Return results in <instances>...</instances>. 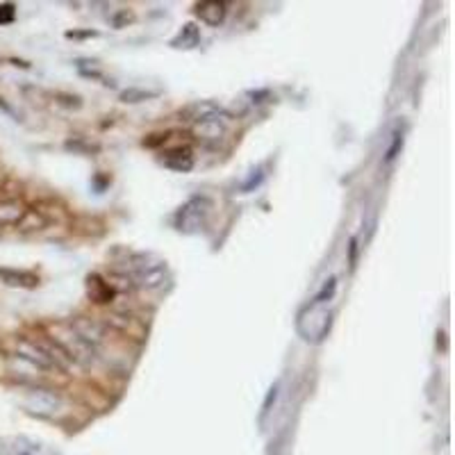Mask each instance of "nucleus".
<instances>
[{
    "label": "nucleus",
    "mask_w": 455,
    "mask_h": 455,
    "mask_svg": "<svg viewBox=\"0 0 455 455\" xmlns=\"http://www.w3.org/2000/svg\"><path fill=\"white\" fill-rule=\"evenodd\" d=\"M332 328V312L326 303L310 301L296 317L298 335L310 344H321Z\"/></svg>",
    "instance_id": "obj_1"
},
{
    "label": "nucleus",
    "mask_w": 455,
    "mask_h": 455,
    "mask_svg": "<svg viewBox=\"0 0 455 455\" xmlns=\"http://www.w3.org/2000/svg\"><path fill=\"white\" fill-rule=\"evenodd\" d=\"M50 341L64 353L68 362L85 364V367H89L98 356V348L91 346L71 323H57V326H53V337H50Z\"/></svg>",
    "instance_id": "obj_2"
},
{
    "label": "nucleus",
    "mask_w": 455,
    "mask_h": 455,
    "mask_svg": "<svg viewBox=\"0 0 455 455\" xmlns=\"http://www.w3.org/2000/svg\"><path fill=\"white\" fill-rule=\"evenodd\" d=\"M212 212V200L207 196H194L178 210L176 214V228L180 232H198L205 228Z\"/></svg>",
    "instance_id": "obj_3"
},
{
    "label": "nucleus",
    "mask_w": 455,
    "mask_h": 455,
    "mask_svg": "<svg viewBox=\"0 0 455 455\" xmlns=\"http://www.w3.org/2000/svg\"><path fill=\"white\" fill-rule=\"evenodd\" d=\"M25 406L32 414H39V417H50V414H55L59 408L64 406V401L55 389L35 387V389H30Z\"/></svg>",
    "instance_id": "obj_4"
},
{
    "label": "nucleus",
    "mask_w": 455,
    "mask_h": 455,
    "mask_svg": "<svg viewBox=\"0 0 455 455\" xmlns=\"http://www.w3.org/2000/svg\"><path fill=\"white\" fill-rule=\"evenodd\" d=\"M194 9L196 16L210 28H219L228 16V3L224 0H203V3H196Z\"/></svg>",
    "instance_id": "obj_5"
},
{
    "label": "nucleus",
    "mask_w": 455,
    "mask_h": 455,
    "mask_svg": "<svg viewBox=\"0 0 455 455\" xmlns=\"http://www.w3.org/2000/svg\"><path fill=\"white\" fill-rule=\"evenodd\" d=\"M182 116H185L189 123H200V121H210V119H226L230 116L228 112H224L217 103H210V100H200V103H194V105H189L185 112H182Z\"/></svg>",
    "instance_id": "obj_6"
},
{
    "label": "nucleus",
    "mask_w": 455,
    "mask_h": 455,
    "mask_svg": "<svg viewBox=\"0 0 455 455\" xmlns=\"http://www.w3.org/2000/svg\"><path fill=\"white\" fill-rule=\"evenodd\" d=\"M162 164L171 171H178V174H187V171L194 169V153H191L189 146H180L164 153L162 157Z\"/></svg>",
    "instance_id": "obj_7"
},
{
    "label": "nucleus",
    "mask_w": 455,
    "mask_h": 455,
    "mask_svg": "<svg viewBox=\"0 0 455 455\" xmlns=\"http://www.w3.org/2000/svg\"><path fill=\"white\" fill-rule=\"evenodd\" d=\"M230 121V116L226 119H210V121H200V123L194 126V135L203 141H219L221 137L226 135V123Z\"/></svg>",
    "instance_id": "obj_8"
},
{
    "label": "nucleus",
    "mask_w": 455,
    "mask_h": 455,
    "mask_svg": "<svg viewBox=\"0 0 455 455\" xmlns=\"http://www.w3.org/2000/svg\"><path fill=\"white\" fill-rule=\"evenodd\" d=\"M0 282L7 287H37L39 285V278L35 273H28V271H14V269H0Z\"/></svg>",
    "instance_id": "obj_9"
},
{
    "label": "nucleus",
    "mask_w": 455,
    "mask_h": 455,
    "mask_svg": "<svg viewBox=\"0 0 455 455\" xmlns=\"http://www.w3.org/2000/svg\"><path fill=\"white\" fill-rule=\"evenodd\" d=\"M80 335H83L91 346H96L98 348V344L103 341V335H105V328L100 326L98 321H91V319H78L75 323H71Z\"/></svg>",
    "instance_id": "obj_10"
},
{
    "label": "nucleus",
    "mask_w": 455,
    "mask_h": 455,
    "mask_svg": "<svg viewBox=\"0 0 455 455\" xmlns=\"http://www.w3.org/2000/svg\"><path fill=\"white\" fill-rule=\"evenodd\" d=\"M198 42H200V28L194 23H187V25H182V30L174 39H171V46L180 48V50H189V48H196Z\"/></svg>",
    "instance_id": "obj_11"
},
{
    "label": "nucleus",
    "mask_w": 455,
    "mask_h": 455,
    "mask_svg": "<svg viewBox=\"0 0 455 455\" xmlns=\"http://www.w3.org/2000/svg\"><path fill=\"white\" fill-rule=\"evenodd\" d=\"M25 207L21 200H3L0 203V226H12L18 224L25 214Z\"/></svg>",
    "instance_id": "obj_12"
},
{
    "label": "nucleus",
    "mask_w": 455,
    "mask_h": 455,
    "mask_svg": "<svg viewBox=\"0 0 455 455\" xmlns=\"http://www.w3.org/2000/svg\"><path fill=\"white\" fill-rule=\"evenodd\" d=\"M89 294L96 303H109V298H112V285L100 276H89Z\"/></svg>",
    "instance_id": "obj_13"
},
{
    "label": "nucleus",
    "mask_w": 455,
    "mask_h": 455,
    "mask_svg": "<svg viewBox=\"0 0 455 455\" xmlns=\"http://www.w3.org/2000/svg\"><path fill=\"white\" fill-rule=\"evenodd\" d=\"M335 291H337V278H330V280H326L323 282V287L319 289V294L312 298V301H317V303H328L332 301V296H335Z\"/></svg>",
    "instance_id": "obj_14"
},
{
    "label": "nucleus",
    "mask_w": 455,
    "mask_h": 455,
    "mask_svg": "<svg viewBox=\"0 0 455 455\" xmlns=\"http://www.w3.org/2000/svg\"><path fill=\"white\" fill-rule=\"evenodd\" d=\"M278 382L273 385L271 389H269V394H267V399H265V406H262V414H260V421H265L267 419V414L271 412V406L276 403V399H278Z\"/></svg>",
    "instance_id": "obj_15"
},
{
    "label": "nucleus",
    "mask_w": 455,
    "mask_h": 455,
    "mask_svg": "<svg viewBox=\"0 0 455 455\" xmlns=\"http://www.w3.org/2000/svg\"><path fill=\"white\" fill-rule=\"evenodd\" d=\"M150 96H155V94H148V91H137V89H130V91H123V94H121V98H123L126 103H141V100H146Z\"/></svg>",
    "instance_id": "obj_16"
},
{
    "label": "nucleus",
    "mask_w": 455,
    "mask_h": 455,
    "mask_svg": "<svg viewBox=\"0 0 455 455\" xmlns=\"http://www.w3.org/2000/svg\"><path fill=\"white\" fill-rule=\"evenodd\" d=\"M401 146H403V137H401V135L396 133V135H394V141H392L389 150H387V157H385V162H387V164H389V162H394V159H396V155H399Z\"/></svg>",
    "instance_id": "obj_17"
},
{
    "label": "nucleus",
    "mask_w": 455,
    "mask_h": 455,
    "mask_svg": "<svg viewBox=\"0 0 455 455\" xmlns=\"http://www.w3.org/2000/svg\"><path fill=\"white\" fill-rule=\"evenodd\" d=\"M14 21V5H0V25Z\"/></svg>",
    "instance_id": "obj_18"
},
{
    "label": "nucleus",
    "mask_w": 455,
    "mask_h": 455,
    "mask_svg": "<svg viewBox=\"0 0 455 455\" xmlns=\"http://www.w3.org/2000/svg\"><path fill=\"white\" fill-rule=\"evenodd\" d=\"M21 455H30V453H21Z\"/></svg>",
    "instance_id": "obj_19"
}]
</instances>
